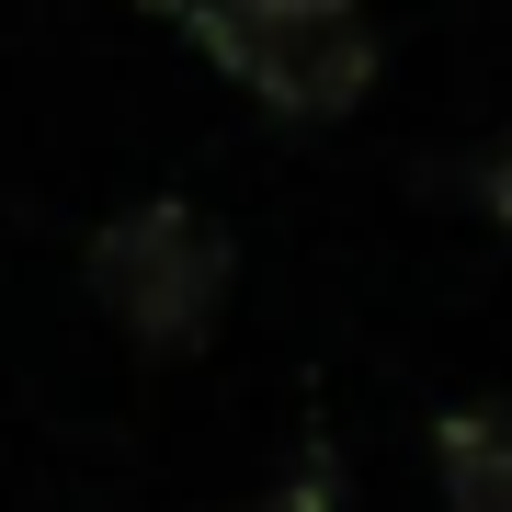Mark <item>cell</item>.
<instances>
[{"mask_svg":"<svg viewBox=\"0 0 512 512\" xmlns=\"http://www.w3.org/2000/svg\"><path fill=\"white\" fill-rule=\"evenodd\" d=\"M444 512H512V399H467L433 421Z\"/></svg>","mask_w":512,"mask_h":512,"instance_id":"cell-3","label":"cell"},{"mask_svg":"<svg viewBox=\"0 0 512 512\" xmlns=\"http://www.w3.org/2000/svg\"><path fill=\"white\" fill-rule=\"evenodd\" d=\"M285 12H365V0H285Z\"/></svg>","mask_w":512,"mask_h":512,"instance_id":"cell-6","label":"cell"},{"mask_svg":"<svg viewBox=\"0 0 512 512\" xmlns=\"http://www.w3.org/2000/svg\"><path fill=\"white\" fill-rule=\"evenodd\" d=\"M183 35L228 92H251L285 126H342L376 92V23L365 12H285V0H183Z\"/></svg>","mask_w":512,"mask_h":512,"instance_id":"cell-2","label":"cell"},{"mask_svg":"<svg viewBox=\"0 0 512 512\" xmlns=\"http://www.w3.org/2000/svg\"><path fill=\"white\" fill-rule=\"evenodd\" d=\"M80 285H92V308L126 330L137 353H205L217 319H228V296H239V239L205 217L194 194H148V205L92 228Z\"/></svg>","mask_w":512,"mask_h":512,"instance_id":"cell-1","label":"cell"},{"mask_svg":"<svg viewBox=\"0 0 512 512\" xmlns=\"http://www.w3.org/2000/svg\"><path fill=\"white\" fill-rule=\"evenodd\" d=\"M490 217H501V239H512V148L490 160Z\"/></svg>","mask_w":512,"mask_h":512,"instance_id":"cell-5","label":"cell"},{"mask_svg":"<svg viewBox=\"0 0 512 512\" xmlns=\"http://www.w3.org/2000/svg\"><path fill=\"white\" fill-rule=\"evenodd\" d=\"M239 512H342V478H330V467H296V478H274V490L239 501Z\"/></svg>","mask_w":512,"mask_h":512,"instance_id":"cell-4","label":"cell"}]
</instances>
